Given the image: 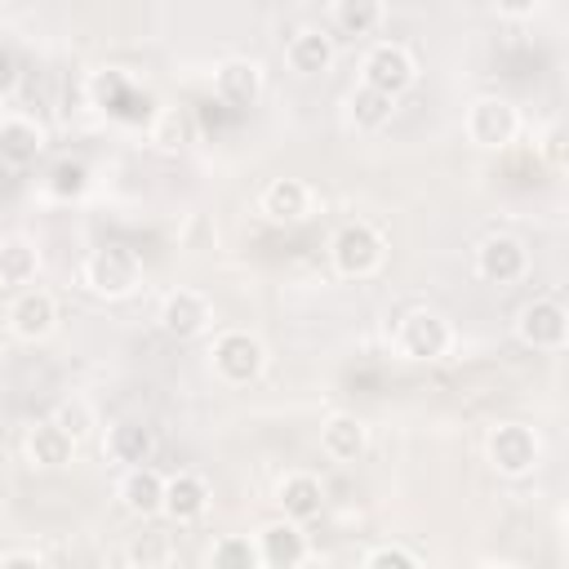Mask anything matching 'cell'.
<instances>
[{
  "mask_svg": "<svg viewBox=\"0 0 569 569\" xmlns=\"http://www.w3.org/2000/svg\"><path fill=\"white\" fill-rule=\"evenodd\" d=\"M160 498H164V476L156 467H129L120 480V502L129 516H160Z\"/></svg>",
  "mask_w": 569,
  "mask_h": 569,
  "instance_id": "cell-22",
  "label": "cell"
},
{
  "mask_svg": "<svg viewBox=\"0 0 569 569\" xmlns=\"http://www.w3.org/2000/svg\"><path fill=\"white\" fill-rule=\"evenodd\" d=\"M18 89V58L9 49H0V98H9Z\"/></svg>",
  "mask_w": 569,
  "mask_h": 569,
  "instance_id": "cell-32",
  "label": "cell"
},
{
  "mask_svg": "<svg viewBox=\"0 0 569 569\" xmlns=\"http://www.w3.org/2000/svg\"><path fill=\"white\" fill-rule=\"evenodd\" d=\"M156 320H160V329L169 338H196V333H204L213 311H209V298L200 289H169Z\"/></svg>",
  "mask_w": 569,
  "mask_h": 569,
  "instance_id": "cell-11",
  "label": "cell"
},
{
  "mask_svg": "<svg viewBox=\"0 0 569 569\" xmlns=\"http://www.w3.org/2000/svg\"><path fill=\"white\" fill-rule=\"evenodd\" d=\"M209 560H213V569H262L258 565V547L244 533H222L213 542V556Z\"/></svg>",
  "mask_w": 569,
  "mask_h": 569,
  "instance_id": "cell-26",
  "label": "cell"
},
{
  "mask_svg": "<svg viewBox=\"0 0 569 569\" xmlns=\"http://www.w3.org/2000/svg\"><path fill=\"white\" fill-rule=\"evenodd\" d=\"M36 271H40L36 244H27L22 236H9V240L0 244V284H9V289L22 293V289H31Z\"/></svg>",
  "mask_w": 569,
  "mask_h": 569,
  "instance_id": "cell-24",
  "label": "cell"
},
{
  "mask_svg": "<svg viewBox=\"0 0 569 569\" xmlns=\"http://www.w3.org/2000/svg\"><path fill=\"white\" fill-rule=\"evenodd\" d=\"M516 129H520V116H516L511 98H502V93H485V98H476L467 107V138L476 147L498 151V147H507L516 138Z\"/></svg>",
  "mask_w": 569,
  "mask_h": 569,
  "instance_id": "cell-7",
  "label": "cell"
},
{
  "mask_svg": "<svg viewBox=\"0 0 569 569\" xmlns=\"http://www.w3.org/2000/svg\"><path fill=\"white\" fill-rule=\"evenodd\" d=\"M276 502H280L284 520L307 525V520H316L320 507H325V485H320V476H311V471H289V476L280 480V489H276Z\"/></svg>",
  "mask_w": 569,
  "mask_h": 569,
  "instance_id": "cell-16",
  "label": "cell"
},
{
  "mask_svg": "<svg viewBox=\"0 0 569 569\" xmlns=\"http://www.w3.org/2000/svg\"><path fill=\"white\" fill-rule=\"evenodd\" d=\"M387 9L378 0H338L329 4V36H369Z\"/></svg>",
  "mask_w": 569,
  "mask_h": 569,
  "instance_id": "cell-23",
  "label": "cell"
},
{
  "mask_svg": "<svg viewBox=\"0 0 569 569\" xmlns=\"http://www.w3.org/2000/svg\"><path fill=\"white\" fill-rule=\"evenodd\" d=\"M262 93V67L253 58H222L213 67V98L231 111H249Z\"/></svg>",
  "mask_w": 569,
  "mask_h": 569,
  "instance_id": "cell-9",
  "label": "cell"
},
{
  "mask_svg": "<svg viewBox=\"0 0 569 569\" xmlns=\"http://www.w3.org/2000/svg\"><path fill=\"white\" fill-rule=\"evenodd\" d=\"M413 76H418L413 53L400 40H378L360 62V84H369V89H378L387 98H400L413 84Z\"/></svg>",
  "mask_w": 569,
  "mask_h": 569,
  "instance_id": "cell-3",
  "label": "cell"
},
{
  "mask_svg": "<svg viewBox=\"0 0 569 569\" xmlns=\"http://www.w3.org/2000/svg\"><path fill=\"white\" fill-rule=\"evenodd\" d=\"M485 569H520V565H507V560H493V565H485Z\"/></svg>",
  "mask_w": 569,
  "mask_h": 569,
  "instance_id": "cell-34",
  "label": "cell"
},
{
  "mask_svg": "<svg viewBox=\"0 0 569 569\" xmlns=\"http://www.w3.org/2000/svg\"><path fill=\"white\" fill-rule=\"evenodd\" d=\"M209 356H213V373H218L227 387H244V382H253V378L262 373V365H267L262 342H258L253 333H244V329H227V333H218Z\"/></svg>",
  "mask_w": 569,
  "mask_h": 569,
  "instance_id": "cell-4",
  "label": "cell"
},
{
  "mask_svg": "<svg viewBox=\"0 0 569 569\" xmlns=\"http://www.w3.org/2000/svg\"><path fill=\"white\" fill-rule=\"evenodd\" d=\"M80 284L98 298H129L138 284H142V258L124 244H107V249H93L80 267Z\"/></svg>",
  "mask_w": 569,
  "mask_h": 569,
  "instance_id": "cell-1",
  "label": "cell"
},
{
  "mask_svg": "<svg viewBox=\"0 0 569 569\" xmlns=\"http://www.w3.org/2000/svg\"><path fill=\"white\" fill-rule=\"evenodd\" d=\"M49 422H53V427H62V431L80 445V440L89 436V427H93V413H89V405H84V400H62V405L49 413Z\"/></svg>",
  "mask_w": 569,
  "mask_h": 569,
  "instance_id": "cell-29",
  "label": "cell"
},
{
  "mask_svg": "<svg viewBox=\"0 0 569 569\" xmlns=\"http://www.w3.org/2000/svg\"><path fill=\"white\" fill-rule=\"evenodd\" d=\"M0 569H44V565L27 551H9V556H0Z\"/></svg>",
  "mask_w": 569,
  "mask_h": 569,
  "instance_id": "cell-33",
  "label": "cell"
},
{
  "mask_svg": "<svg viewBox=\"0 0 569 569\" xmlns=\"http://www.w3.org/2000/svg\"><path fill=\"white\" fill-rule=\"evenodd\" d=\"M333 36L325 27H298L289 40H284V62L289 71L298 76H325L333 67Z\"/></svg>",
  "mask_w": 569,
  "mask_h": 569,
  "instance_id": "cell-14",
  "label": "cell"
},
{
  "mask_svg": "<svg viewBox=\"0 0 569 569\" xmlns=\"http://www.w3.org/2000/svg\"><path fill=\"white\" fill-rule=\"evenodd\" d=\"M71 453H76V440H71L62 427H53L49 418L27 431V462H31L36 471H58V467L71 462Z\"/></svg>",
  "mask_w": 569,
  "mask_h": 569,
  "instance_id": "cell-20",
  "label": "cell"
},
{
  "mask_svg": "<svg viewBox=\"0 0 569 569\" xmlns=\"http://www.w3.org/2000/svg\"><path fill=\"white\" fill-rule=\"evenodd\" d=\"M187 138H191V116L182 107H164L151 124V142L160 151H178V147H187Z\"/></svg>",
  "mask_w": 569,
  "mask_h": 569,
  "instance_id": "cell-27",
  "label": "cell"
},
{
  "mask_svg": "<svg viewBox=\"0 0 569 569\" xmlns=\"http://www.w3.org/2000/svg\"><path fill=\"white\" fill-rule=\"evenodd\" d=\"M365 569H418V560H413V551H405V547H378V551H369V560H365Z\"/></svg>",
  "mask_w": 569,
  "mask_h": 569,
  "instance_id": "cell-31",
  "label": "cell"
},
{
  "mask_svg": "<svg viewBox=\"0 0 569 569\" xmlns=\"http://www.w3.org/2000/svg\"><path fill=\"white\" fill-rule=\"evenodd\" d=\"M253 547H258V565L262 569H298L307 560V538L293 520H271L253 533Z\"/></svg>",
  "mask_w": 569,
  "mask_h": 569,
  "instance_id": "cell-12",
  "label": "cell"
},
{
  "mask_svg": "<svg viewBox=\"0 0 569 569\" xmlns=\"http://www.w3.org/2000/svg\"><path fill=\"white\" fill-rule=\"evenodd\" d=\"M102 453H107L111 462H124V467H147L151 453H156V431H151L147 422L124 418V422H116V427L107 431Z\"/></svg>",
  "mask_w": 569,
  "mask_h": 569,
  "instance_id": "cell-18",
  "label": "cell"
},
{
  "mask_svg": "<svg viewBox=\"0 0 569 569\" xmlns=\"http://www.w3.org/2000/svg\"><path fill=\"white\" fill-rule=\"evenodd\" d=\"M391 107H396V98H387V93H378V89H369V84H356L351 89V98H347V111H351V124L356 129H382L387 120H391Z\"/></svg>",
  "mask_w": 569,
  "mask_h": 569,
  "instance_id": "cell-25",
  "label": "cell"
},
{
  "mask_svg": "<svg viewBox=\"0 0 569 569\" xmlns=\"http://www.w3.org/2000/svg\"><path fill=\"white\" fill-rule=\"evenodd\" d=\"M529 271V253L516 236H485L476 249V276L489 284H516Z\"/></svg>",
  "mask_w": 569,
  "mask_h": 569,
  "instance_id": "cell-10",
  "label": "cell"
},
{
  "mask_svg": "<svg viewBox=\"0 0 569 569\" xmlns=\"http://www.w3.org/2000/svg\"><path fill=\"white\" fill-rule=\"evenodd\" d=\"M311 200L316 196H311V187L302 178H276L262 191V213L276 218V222H302L311 213Z\"/></svg>",
  "mask_w": 569,
  "mask_h": 569,
  "instance_id": "cell-21",
  "label": "cell"
},
{
  "mask_svg": "<svg viewBox=\"0 0 569 569\" xmlns=\"http://www.w3.org/2000/svg\"><path fill=\"white\" fill-rule=\"evenodd\" d=\"M516 338L533 351H560L569 342V316L556 298H533L516 311Z\"/></svg>",
  "mask_w": 569,
  "mask_h": 569,
  "instance_id": "cell-6",
  "label": "cell"
},
{
  "mask_svg": "<svg viewBox=\"0 0 569 569\" xmlns=\"http://www.w3.org/2000/svg\"><path fill=\"white\" fill-rule=\"evenodd\" d=\"M329 258H333V267H338V276H351V280H365V276H373L378 267H382V258H387V240L369 227V222H342L338 231H333V240H329Z\"/></svg>",
  "mask_w": 569,
  "mask_h": 569,
  "instance_id": "cell-2",
  "label": "cell"
},
{
  "mask_svg": "<svg viewBox=\"0 0 569 569\" xmlns=\"http://www.w3.org/2000/svg\"><path fill=\"white\" fill-rule=\"evenodd\" d=\"M44 151V129L31 116H4L0 120V164L27 169Z\"/></svg>",
  "mask_w": 569,
  "mask_h": 569,
  "instance_id": "cell-17",
  "label": "cell"
},
{
  "mask_svg": "<svg viewBox=\"0 0 569 569\" xmlns=\"http://www.w3.org/2000/svg\"><path fill=\"white\" fill-rule=\"evenodd\" d=\"M160 511L169 516V525H191L209 511V485L196 476V471H178V476H164V498H160Z\"/></svg>",
  "mask_w": 569,
  "mask_h": 569,
  "instance_id": "cell-15",
  "label": "cell"
},
{
  "mask_svg": "<svg viewBox=\"0 0 569 569\" xmlns=\"http://www.w3.org/2000/svg\"><path fill=\"white\" fill-rule=\"evenodd\" d=\"M449 342H453V333H449L445 316H436V311H427V307L409 311V316L400 320V329H396V347H400V356H409V360H436V356L449 351Z\"/></svg>",
  "mask_w": 569,
  "mask_h": 569,
  "instance_id": "cell-8",
  "label": "cell"
},
{
  "mask_svg": "<svg viewBox=\"0 0 569 569\" xmlns=\"http://www.w3.org/2000/svg\"><path fill=\"white\" fill-rule=\"evenodd\" d=\"M53 325H58V307H53V298L44 289H22L9 302V329H13V338L40 342V338L53 333Z\"/></svg>",
  "mask_w": 569,
  "mask_h": 569,
  "instance_id": "cell-13",
  "label": "cell"
},
{
  "mask_svg": "<svg viewBox=\"0 0 569 569\" xmlns=\"http://www.w3.org/2000/svg\"><path fill=\"white\" fill-rule=\"evenodd\" d=\"M485 453H489L498 476H529L538 467L542 445L525 422H498L489 431V440H485Z\"/></svg>",
  "mask_w": 569,
  "mask_h": 569,
  "instance_id": "cell-5",
  "label": "cell"
},
{
  "mask_svg": "<svg viewBox=\"0 0 569 569\" xmlns=\"http://www.w3.org/2000/svg\"><path fill=\"white\" fill-rule=\"evenodd\" d=\"M84 182H89L84 164H80V160H62V164L53 169V178H49V191H53L58 200H71V196L84 191Z\"/></svg>",
  "mask_w": 569,
  "mask_h": 569,
  "instance_id": "cell-30",
  "label": "cell"
},
{
  "mask_svg": "<svg viewBox=\"0 0 569 569\" xmlns=\"http://www.w3.org/2000/svg\"><path fill=\"white\" fill-rule=\"evenodd\" d=\"M129 556H133L138 569H160V565L173 560V533H164V529H147V533L133 538Z\"/></svg>",
  "mask_w": 569,
  "mask_h": 569,
  "instance_id": "cell-28",
  "label": "cell"
},
{
  "mask_svg": "<svg viewBox=\"0 0 569 569\" xmlns=\"http://www.w3.org/2000/svg\"><path fill=\"white\" fill-rule=\"evenodd\" d=\"M365 449H369V427H365L356 413H333V418L320 427V453H325V458H333V462H356Z\"/></svg>",
  "mask_w": 569,
  "mask_h": 569,
  "instance_id": "cell-19",
  "label": "cell"
}]
</instances>
